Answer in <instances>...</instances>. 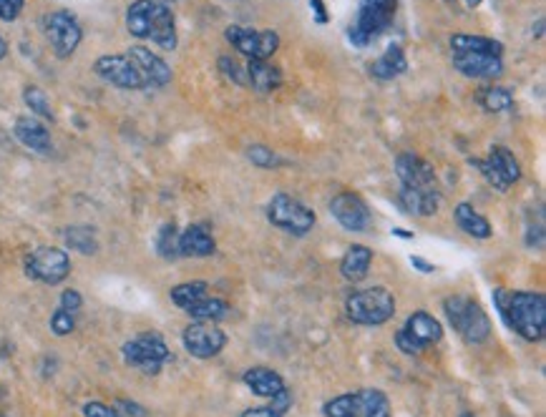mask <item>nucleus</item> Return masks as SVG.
Wrapping results in <instances>:
<instances>
[{"label":"nucleus","instance_id":"f257e3e1","mask_svg":"<svg viewBox=\"0 0 546 417\" xmlns=\"http://www.w3.org/2000/svg\"><path fill=\"white\" fill-rule=\"evenodd\" d=\"M126 28L134 38L152 41L164 51L177 48L174 15L162 0H134L126 11Z\"/></svg>","mask_w":546,"mask_h":417},{"label":"nucleus","instance_id":"f03ea898","mask_svg":"<svg viewBox=\"0 0 546 417\" xmlns=\"http://www.w3.org/2000/svg\"><path fill=\"white\" fill-rule=\"evenodd\" d=\"M503 322L526 342H539L546 329V299L542 292H514L503 304Z\"/></svg>","mask_w":546,"mask_h":417},{"label":"nucleus","instance_id":"7ed1b4c3","mask_svg":"<svg viewBox=\"0 0 546 417\" xmlns=\"http://www.w3.org/2000/svg\"><path fill=\"white\" fill-rule=\"evenodd\" d=\"M345 312L350 322L365 325V327H378L385 325L395 314V297L385 287H370L352 292L345 302Z\"/></svg>","mask_w":546,"mask_h":417},{"label":"nucleus","instance_id":"20e7f679","mask_svg":"<svg viewBox=\"0 0 546 417\" xmlns=\"http://www.w3.org/2000/svg\"><path fill=\"white\" fill-rule=\"evenodd\" d=\"M398 0H360V8L355 20L350 23L348 38L355 48H365L373 43L378 35L391 28L395 18Z\"/></svg>","mask_w":546,"mask_h":417},{"label":"nucleus","instance_id":"39448f33","mask_svg":"<svg viewBox=\"0 0 546 417\" xmlns=\"http://www.w3.org/2000/svg\"><path fill=\"white\" fill-rule=\"evenodd\" d=\"M443 312L463 342L481 344L488 340L491 322L479 302H473L471 297H448L443 302Z\"/></svg>","mask_w":546,"mask_h":417},{"label":"nucleus","instance_id":"423d86ee","mask_svg":"<svg viewBox=\"0 0 546 417\" xmlns=\"http://www.w3.org/2000/svg\"><path fill=\"white\" fill-rule=\"evenodd\" d=\"M325 417H391V403L380 389H358L325 405Z\"/></svg>","mask_w":546,"mask_h":417},{"label":"nucleus","instance_id":"0eeeda50","mask_svg":"<svg viewBox=\"0 0 546 417\" xmlns=\"http://www.w3.org/2000/svg\"><path fill=\"white\" fill-rule=\"evenodd\" d=\"M267 219L274 224L277 229L295 234V237H305L310 234V229L315 226V211L310 207H305L300 199L289 194L273 196V201L267 204Z\"/></svg>","mask_w":546,"mask_h":417},{"label":"nucleus","instance_id":"6e6552de","mask_svg":"<svg viewBox=\"0 0 546 417\" xmlns=\"http://www.w3.org/2000/svg\"><path fill=\"white\" fill-rule=\"evenodd\" d=\"M122 355L126 365H131L134 370L144 374H156L164 367V362L171 358L167 342L154 332L138 334L131 342L123 344Z\"/></svg>","mask_w":546,"mask_h":417},{"label":"nucleus","instance_id":"1a4fd4ad","mask_svg":"<svg viewBox=\"0 0 546 417\" xmlns=\"http://www.w3.org/2000/svg\"><path fill=\"white\" fill-rule=\"evenodd\" d=\"M471 164L476 166L481 171V177L501 194L509 192L516 181L521 179V166L516 161L514 153L503 146H494L486 159H471Z\"/></svg>","mask_w":546,"mask_h":417},{"label":"nucleus","instance_id":"9d476101","mask_svg":"<svg viewBox=\"0 0 546 417\" xmlns=\"http://www.w3.org/2000/svg\"><path fill=\"white\" fill-rule=\"evenodd\" d=\"M44 30H46V38L53 53L59 59H68L76 53V48L81 45L83 38V30L78 26L76 15H71L68 11H56V13H48L44 18Z\"/></svg>","mask_w":546,"mask_h":417},{"label":"nucleus","instance_id":"9b49d317","mask_svg":"<svg viewBox=\"0 0 546 417\" xmlns=\"http://www.w3.org/2000/svg\"><path fill=\"white\" fill-rule=\"evenodd\" d=\"M26 274L44 284H61L71 274V259L63 249L56 247H38L26 259Z\"/></svg>","mask_w":546,"mask_h":417},{"label":"nucleus","instance_id":"f8f14e48","mask_svg":"<svg viewBox=\"0 0 546 417\" xmlns=\"http://www.w3.org/2000/svg\"><path fill=\"white\" fill-rule=\"evenodd\" d=\"M182 342L192 358L210 359L217 358L225 350L227 334L217 327V322H192L189 327L184 329Z\"/></svg>","mask_w":546,"mask_h":417},{"label":"nucleus","instance_id":"ddd939ff","mask_svg":"<svg viewBox=\"0 0 546 417\" xmlns=\"http://www.w3.org/2000/svg\"><path fill=\"white\" fill-rule=\"evenodd\" d=\"M227 41L247 59L267 60L280 48V35L274 30H249L242 26H229Z\"/></svg>","mask_w":546,"mask_h":417},{"label":"nucleus","instance_id":"4468645a","mask_svg":"<svg viewBox=\"0 0 546 417\" xmlns=\"http://www.w3.org/2000/svg\"><path fill=\"white\" fill-rule=\"evenodd\" d=\"M93 71L101 81L123 90H141L146 89V81L141 78L134 60L129 56H101L93 63Z\"/></svg>","mask_w":546,"mask_h":417},{"label":"nucleus","instance_id":"2eb2a0df","mask_svg":"<svg viewBox=\"0 0 546 417\" xmlns=\"http://www.w3.org/2000/svg\"><path fill=\"white\" fill-rule=\"evenodd\" d=\"M330 214H333L337 224L348 232H368V226L373 224V214L365 204L363 199L352 192H343L330 201Z\"/></svg>","mask_w":546,"mask_h":417},{"label":"nucleus","instance_id":"dca6fc26","mask_svg":"<svg viewBox=\"0 0 546 417\" xmlns=\"http://www.w3.org/2000/svg\"><path fill=\"white\" fill-rule=\"evenodd\" d=\"M395 177L408 189H439L433 166L415 153H400L395 159Z\"/></svg>","mask_w":546,"mask_h":417},{"label":"nucleus","instance_id":"f3484780","mask_svg":"<svg viewBox=\"0 0 546 417\" xmlns=\"http://www.w3.org/2000/svg\"><path fill=\"white\" fill-rule=\"evenodd\" d=\"M126 56L134 60V66L138 68L141 78L146 81V89H149V86L162 89V86H167L169 81H171V68H169L167 63L159 59L156 53H152L149 48H144V45H131Z\"/></svg>","mask_w":546,"mask_h":417},{"label":"nucleus","instance_id":"a211bd4d","mask_svg":"<svg viewBox=\"0 0 546 417\" xmlns=\"http://www.w3.org/2000/svg\"><path fill=\"white\" fill-rule=\"evenodd\" d=\"M454 66L458 68V74L469 78H499L503 74L501 56H491V53H454Z\"/></svg>","mask_w":546,"mask_h":417},{"label":"nucleus","instance_id":"6ab92c4d","mask_svg":"<svg viewBox=\"0 0 546 417\" xmlns=\"http://www.w3.org/2000/svg\"><path fill=\"white\" fill-rule=\"evenodd\" d=\"M13 134L23 146H28L36 153H51V149H53L51 131L46 129V123L33 119V116H20L16 121V126H13Z\"/></svg>","mask_w":546,"mask_h":417},{"label":"nucleus","instance_id":"aec40b11","mask_svg":"<svg viewBox=\"0 0 546 417\" xmlns=\"http://www.w3.org/2000/svg\"><path fill=\"white\" fill-rule=\"evenodd\" d=\"M214 249H217V241L202 224H192L179 234V256L202 259V256H212Z\"/></svg>","mask_w":546,"mask_h":417},{"label":"nucleus","instance_id":"412c9836","mask_svg":"<svg viewBox=\"0 0 546 417\" xmlns=\"http://www.w3.org/2000/svg\"><path fill=\"white\" fill-rule=\"evenodd\" d=\"M398 199H400V207L413 216H431V214L439 211L440 192L439 189H408V186H403Z\"/></svg>","mask_w":546,"mask_h":417},{"label":"nucleus","instance_id":"4be33fe9","mask_svg":"<svg viewBox=\"0 0 546 417\" xmlns=\"http://www.w3.org/2000/svg\"><path fill=\"white\" fill-rule=\"evenodd\" d=\"M408 68V59L403 53V45H388V51L370 63V75L378 78V81H393L398 75L406 74Z\"/></svg>","mask_w":546,"mask_h":417},{"label":"nucleus","instance_id":"5701e85b","mask_svg":"<svg viewBox=\"0 0 546 417\" xmlns=\"http://www.w3.org/2000/svg\"><path fill=\"white\" fill-rule=\"evenodd\" d=\"M242 380L257 397H267V400H273L274 395H280L285 389V380L270 367H249Z\"/></svg>","mask_w":546,"mask_h":417},{"label":"nucleus","instance_id":"b1692460","mask_svg":"<svg viewBox=\"0 0 546 417\" xmlns=\"http://www.w3.org/2000/svg\"><path fill=\"white\" fill-rule=\"evenodd\" d=\"M406 334H410L415 342L421 344V347H428V344H436L440 342V337H443V327H440V322L436 319V317H431L428 312H413L408 317V322H406Z\"/></svg>","mask_w":546,"mask_h":417},{"label":"nucleus","instance_id":"393cba45","mask_svg":"<svg viewBox=\"0 0 546 417\" xmlns=\"http://www.w3.org/2000/svg\"><path fill=\"white\" fill-rule=\"evenodd\" d=\"M247 78H249V86L259 90V93H273V90L280 89V83H282L280 68L259 59H252L247 63Z\"/></svg>","mask_w":546,"mask_h":417},{"label":"nucleus","instance_id":"a878e982","mask_svg":"<svg viewBox=\"0 0 546 417\" xmlns=\"http://www.w3.org/2000/svg\"><path fill=\"white\" fill-rule=\"evenodd\" d=\"M373 264V252L363 247V244H352L343 262H340V274L348 279V282H360L368 277V269Z\"/></svg>","mask_w":546,"mask_h":417},{"label":"nucleus","instance_id":"bb28decb","mask_svg":"<svg viewBox=\"0 0 546 417\" xmlns=\"http://www.w3.org/2000/svg\"><path fill=\"white\" fill-rule=\"evenodd\" d=\"M455 224L473 239H488L491 237V224L486 216H481L471 204H458L455 207Z\"/></svg>","mask_w":546,"mask_h":417},{"label":"nucleus","instance_id":"cd10ccee","mask_svg":"<svg viewBox=\"0 0 546 417\" xmlns=\"http://www.w3.org/2000/svg\"><path fill=\"white\" fill-rule=\"evenodd\" d=\"M451 48L454 53H491V56H501L503 53V45L494 38H486V35H466V33H458L451 38Z\"/></svg>","mask_w":546,"mask_h":417},{"label":"nucleus","instance_id":"c85d7f7f","mask_svg":"<svg viewBox=\"0 0 546 417\" xmlns=\"http://www.w3.org/2000/svg\"><path fill=\"white\" fill-rule=\"evenodd\" d=\"M189 317H194L197 322H219L229 314V304L225 299L204 297L197 304H192L189 310H184Z\"/></svg>","mask_w":546,"mask_h":417},{"label":"nucleus","instance_id":"c756f323","mask_svg":"<svg viewBox=\"0 0 546 417\" xmlns=\"http://www.w3.org/2000/svg\"><path fill=\"white\" fill-rule=\"evenodd\" d=\"M63 239H66L68 249H74V252L96 254V249H99V239L89 226H68V229H63Z\"/></svg>","mask_w":546,"mask_h":417},{"label":"nucleus","instance_id":"7c9ffc66","mask_svg":"<svg viewBox=\"0 0 546 417\" xmlns=\"http://www.w3.org/2000/svg\"><path fill=\"white\" fill-rule=\"evenodd\" d=\"M479 104L484 106L488 114H501L514 106V93L506 86H488L479 93Z\"/></svg>","mask_w":546,"mask_h":417},{"label":"nucleus","instance_id":"2f4dec72","mask_svg":"<svg viewBox=\"0 0 546 417\" xmlns=\"http://www.w3.org/2000/svg\"><path fill=\"white\" fill-rule=\"evenodd\" d=\"M207 289H210V284L207 282L177 284V287L171 289V302H174L177 307H182V310H189L192 304H197V302L207 297Z\"/></svg>","mask_w":546,"mask_h":417},{"label":"nucleus","instance_id":"473e14b6","mask_svg":"<svg viewBox=\"0 0 546 417\" xmlns=\"http://www.w3.org/2000/svg\"><path fill=\"white\" fill-rule=\"evenodd\" d=\"M156 252L164 259H177L179 256V232L174 224H164L159 229V237H156Z\"/></svg>","mask_w":546,"mask_h":417},{"label":"nucleus","instance_id":"72a5a7b5","mask_svg":"<svg viewBox=\"0 0 546 417\" xmlns=\"http://www.w3.org/2000/svg\"><path fill=\"white\" fill-rule=\"evenodd\" d=\"M23 101H26V106L31 108L36 116H41V119L46 121L53 119V108H51V101H48V96L44 93V89H38V86H26V90H23Z\"/></svg>","mask_w":546,"mask_h":417},{"label":"nucleus","instance_id":"f704fd0d","mask_svg":"<svg viewBox=\"0 0 546 417\" xmlns=\"http://www.w3.org/2000/svg\"><path fill=\"white\" fill-rule=\"evenodd\" d=\"M51 329H53V334H59V337L71 334V332L76 329V319H74V314L66 312V310H56L53 317H51Z\"/></svg>","mask_w":546,"mask_h":417},{"label":"nucleus","instance_id":"c9c22d12","mask_svg":"<svg viewBox=\"0 0 546 417\" xmlns=\"http://www.w3.org/2000/svg\"><path fill=\"white\" fill-rule=\"evenodd\" d=\"M247 156H249V161L259 166V169H273V166L280 164V159L274 156V151L267 149V146H249Z\"/></svg>","mask_w":546,"mask_h":417},{"label":"nucleus","instance_id":"e433bc0d","mask_svg":"<svg viewBox=\"0 0 546 417\" xmlns=\"http://www.w3.org/2000/svg\"><path fill=\"white\" fill-rule=\"evenodd\" d=\"M395 344H398V350H400L403 355H421V352H423V347L415 342L410 334H406V329H398V332H395Z\"/></svg>","mask_w":546,"mask_h":417},{"label":"nucleus","instance_id":"4c0bfd02","mask_svg":"<svg viewBox=\"0 0 546 417\" xmlns=\"http://www.w3.org/2000/svg\"><path fill=\"white\" fill-rule=\"evenodd\" d=\"M26 0H0V20H16L23 13Z\"/></svg>","mask_w":546,"mask_h":417},{"label":"nucleus","instance_id":"58836bf2","mask_svg":"<svg viewBox=\"0 0 546 417\" xmlns=\"http://www.w3.org/2000/svg\"><path fill=\"white\" fill-rule=\"evenodd\" d=\"M81 307H83V297L78 295L76 289H63L61 310H66V312H71V314H76Z\"/></svg>","mask_w":546,"mask_h":417},{"label":"nucleus","instance_id":"ea45409f","mask_svg":"<svg viewBox=\"0 0 546 417\" xmlns=\"http://www.w3.org/2000/svg\"><path fill=\"white\" fill-rule=\"evenodd\" d=\"M83 415L86 417H123L119 415V410L108 407L104 403H86L83 405Z\"/></svg>","mask_w":546,"mask_h":417},{"label":"nucleus","instance_id":"a19ab883","mask_svg":"<svg viewBox=\"0 0 546 417\" xmlns=\"http://www.w3.org/2000/svg\"><path fill=\"white\" fill-rule=\"evenodd\" d=\"M289 405H292V397H289V389L285 388L280 395H274L273 405H270V407H273L277 415H285V413L289 410Z\"/></svg>","mask_w":546,"mask_h":417},{"label":"nucleus","instance_id":"79ce46f5","mask_svg":"<svg viewBox=\"0 0 546 417\" xmlns=\"http://www.w3.org/2000/svg\"><path fill=\"white\" fill-rule=\"evenodd\" d=\"M219 66H222V71L234 81V83H242V75H240V71H237V63L229 59H219Z\"/></svg>","mask_w":546,"mask_h":417},{"label":"nucleus","instance_id":"37998d69","mask_svg":"<svg viewBox=\"0 0 546 417\" xmlns=\"http://www.w3.org/2000/svg\"><path fill=\"white\" fill-rule=\"evenodd\" d=\"M310 5H313V13H315V20H318L320 26H325L330 18H328V11H325V0H310Z\"/></svg>","mask_w":546,"mask_h":417},{"label":"nucleus","instance_id":"c03bdc74","mask_svg":"<svg viewBox=\"0 0 546 417\" xmlns=\"http://www.w3.org/2000/svg\"><path fill=\"white\" fill-rule=\"evenodd\" d=\"M240 417H282V415H277L273 407H249V410H244Z\"/></svg>","mask_w":546,"mask_h":417},{"label":"nucleus","instance_id":"a18cd8bd","mask_svg":"<svg viewBox=\"0 0 546 417\" xmlns=\"http://www.w3.org/2000/svg\"><path fill=\"white\" fill-rule=\"evenodd\" d=\"M410 264L418 269V271H423V274H433V271H436V264L425 262L423 256H410Z\"/></svg>","mask_w":546,"mask_h":417},{"label":"nucleus","instance_id":"49530a36","mask_svg":"<svg viewBox=\"0 0 546 417\" xmlns=\"http://www.w3.org/2000/svg\"><path fill=\"white\" fill-rule=\"evenodd\" d=\"M393 234L400 239H413V232H406V229H393Z\"/></svg>","mask_w":546,"mask_h":417},{"label":"nucleus","instance_id":"de8ad7c7","mask_svg":"<svg viewBox=\"0 0 546 417\" xmlns=\"http://www.w3.org/2000/svg\"><path fill=\"white\" fill-rule=\"evenodd\" d=\"M8 56V43H5V38L0 35V60L5 59Z\"/></svg>","mask_w":546,"mask_h":417},{"label":"nucleus","instance_id":"09e8293b","mask_svg":"<svg viewBox=\"0 0 546 417\" xmlns=\"http://www.w3.org/2000/svg\"><path fill=\"white\" fill-rule=\"evenodd\" d=\"M466 5H469V8H479V5H481V0H466Z\"/></svg>","mask_w":546,"mask_h":417},{"label":"nucleus","instance_id":"8fccbe9b","mask_svg":"<svg viewBox=\"0 0 546 417\" xmlns=\"http://www.w3.org/2000/svg\"><path fill=\"white\" fill-rule=\"evenodd\" d=\"M461 417H473V415H471V413H466V415H461Z\"/></svg>","mask_w":546,"mask_h":417},{"label":"nucleus","instance_id":"3c124183","mask_svg":"<svg viewBox=\"0 0 546 417\" xmlns=\"http://www.w3.org/2000/svg\"><path fill=\"white\" fill-rule=\"evenodd\" d=\"M162 3H164V0H162Z\"/></svg>","mask_w":546,"mask_h":417}]
</instances>
